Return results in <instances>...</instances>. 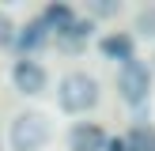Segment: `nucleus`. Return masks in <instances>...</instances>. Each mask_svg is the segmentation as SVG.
<instances>
[{"mask_svg":"<svg viewBox=\"0 0 155 151\" xmlns=\"http://www.w3.org/2000/svg\"><path fill=\"white\" fill-rule=\"evenodd\" d=\"M53 42V34L45 30V23L38 19H30V23H23L19 30H15V45L12 49H19V57H30V53H38V49H45V45Z\"/></svg>","mask_w":155,"mask_h":151,"instance_id":"obj_7","label":"nucleus"},{"mask_svg":"<svg viewBox=\"0 0 155 151\" xmlns=\"http://www.w3.org/2000/svg\"><path fill=\"white\" fill-rule=\"evenodd\" d=\"M15 19H12V11H4V8H0V49H12L15 45Z\"/></svg>","mask_w":155,"mask_h":151,"instance_id":"obj_12","label":"nucleus"},{"mask_svg":"<svg viewBox=\"0 0 155 151\" xmlns=\"http://www.w3.org/2000/svg\"><path fill=\"white\" fill-rule=\"evenodd\" d=\"M106 151H125V140H121V136H110V140H106Z\"/></svg>","mask_w":155,"mask_h":151,"instance_id":"obj_14","label":"nucleus"},{"mask_svg":"<svg viewBox=\"0 0 155 151\" xmlns=\"http://www.w3.org/2000/svg\"><path fill=\"white\" fill-rule=\"evenodd\" d=\"M95 49L102 53L106 60H133V53H136V38L133 34H125V30H110V34H102L95 42Z\"/></svg>","mask_w":155,"mask_h":151,"instance_id":"obj_8","label":"nucleus"},{"mask_svg":"<svg viewBox=\"0 0 155 151\" xmlns=\"http://www.w3.org/2000/svg\"><path fill=\"white\" fill-rule=\"evenodd\" d=\"M121 140H125V151H155V125L136 121V125H129V132Z\"/></svg>","mask_w":155,"mask_h":151,"instance_id":"obj_9","label":"nucleus"},{"mask_svg":"<svg viewBox=\"0 0 155 151\" xmlns=\"http://www.w3.org/2000/svg\"><path fill=\"white\" fill-rule=\"evenodd\" d=\"M151 64H144V60H125V64L117 68V95L125 106H144L151 98Z\"/></svg>","mask_w":155,"mask_h":151,"instance_id":"obj_3","label":"nucleus"},{"mask_svg":"<svg viewBox=\"0 0 155 151\" xmlns=\"http://www.w3.org/2000/svg\"><path fill=\"white\" fill-rule=\"evenodd\" d=\"M38 19L45 23L49 34H57V30H64L68 23H76V8H72V4H45Z\"/></svg>","mask_w":155,"mask_h":151,"instance_id":"obj_10","label":"nucleus"},{"mask_svg":"<svg viewBox=\"0 0 155 151\" xmlns=\"http://www.w3.org/2000/svg\"><path fill=\"white\" fill-rule=\"evenodd\" d=\"M91 38H95V23L76 15V23H68L64 30L53 34V45H57L61 53H72V57H76V53H83V45H87Z\"/></svg>","mask_w":155,"mask_h":151,"instance_id":"obj_6","label":"nucleus"},{"mask_svg":"<svg viewBox=\"0 0 155 151\" xmlns=\"http://www.w3.org/2000/svg\"><path fill=\"white\" fill-rule=\"evenodd\" d=\"M151 72H155V53H151Z\"/></svg>","mask_w":155,"mask_h":151,"instance_id":"obj_15","label":"nucleus"},{"mask_svg":"<svg viewBox=\"0 0 155 151\" xmlns=\"http://www.w3.org/2000/svg\"><path fill=\"white\" fill-rule=\"evenodd\" d=\"M12 87L19 91V95H27V98L45 95V91H49V72H45V64L34 60V57H19L12 64Z\"/></svg>","mask_w":155,"mask_h":151,"instance_id":"obj_4","label":"nucleus"},{"mask_svg":"<svg viewBox=\"0 0 155 151\" xmlns=\"http://www.w3.org/2000/svg\"><path fill=\"white\" fill-rule=\"evenodd\" d=\"M102 98V87L91 72H64L57 83V106L68 113V117H83L91 113Z\"/></svg>","mask_w":155,"mask_h":151,"instance_id":"obj_1","label":"nucleus"},{"mask_svg":"<svg viewBox=\"0 0 155 151\" xmlns=\"http://www.w3.org/2000/svg\"><path fill=\"white\" fill-rule=\"evenodd\" d=\"M106 128L98 121H72V128L64 132V147L68 151H106Z\"/></svg>","mask_w":155,"mask_h":151,"instance_id":"obj_5","label":"nucleus"},{"mask_svg":"<svg viewBox=\"0 0 155 151\" xmlns=\"http://www.w3.org/2000/svg\"><path fill=\"white\" fill-rule=\"evenodd\" d=\"M114 15H121L117 0H91V23L95 19H114Z\"/></svg>","mask_w":155,"mask_h":151,"instance_id":"obj_13","label":"nucleus"},{"mask_svg":"<svg viewBox=\"0 0 155 151\" xmlns=\"http://www.w3.org/2000/svg\"><path fill=\"white\" fill-rule=\"evenodd\" d=\"M53 140V121L42 110H19L8 125V151H45Z\"/></svg>","mask_w":155,"mask_h":151,"instance_id":"obj_2","label":"nucleus"},{"mask_svg":"<svg viewBox=\"0 0 155 151\" xmlns=\"http://www.w3.org/2000/svg\"><path fill=\"white\" fill-rule=\"evenodd\" d=\"M133 38H144V42H155V4H144L133 11Z\"/></svg>","mask_w":155,"mask_h":151,"instance_id":"obj_11","label":"nucleus"}]
</instances>
